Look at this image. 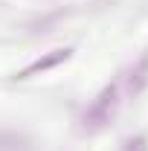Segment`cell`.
Listing matches in <instances>:
<instances>
[{
	"instance_id": "cell-1",
	"label": "cell",
	"mask_w": 148,
	"mask_h": 151,
	"mask_svg": "<svg viewBox=\"0 0 148 151\" xmlns=\"http://www.w3.org/2000/svg\"><path fill=\"white\" fill-rule=\"evenodd\" d=\"M119 96H122L119 81L105 84V87L99 90V96L84 108L81 119H78V131L90 137V134H99V131H105V128H111L113 119H116V113H119V105H122Z\"/></svg>"
},
{
	"instance_id": "cell-3",
	"label": "cell",
	"mask_w": 148,
	"mask_h": 151,
	"mask_svg": "<svg viewBox=\"0 0 148 151\" xmlns=\"http://www.w3.org/2000/svg\"><path fill=\"white\" fill-rule=\"evenodd\" d=\"M148 87V52L139 55V61H134V67L125 76V93L128 96H139Z\"/></svg>"
},
{
	"instance_id": "cell-2",
	"label": "cell",
	"mask_w": 148,
	"mask_h": 151,
	"mask_svg": "<svg viewBox=\"0 0 148 151\" xmlns=\"http://www.w3.org/2000/svg\"><path fill=\"white\" fill-rule=\"evenodd\" d=\"M73 55H75V47H55V50L38 55L35 61H29V64H26L23 70H18L12 78H15V81H26V78L44 76V73H50V70H55V67H61V64H67Z\"/></svg>"
},
{
	"instance_id": "cell-4",
	"label": "cell",
	"mask_w": 148,
	"mask_h": 151,
	"mask_svg": "<svg viewBox=\"0 0 148 151\" xmlns=\"http://www.w3.org/2000/svg\"><path fill=\"white\" fill-rule=\"evenodd\" d=\"M122 151H148V137H145V134H137V137L125 139Z\"/></svg>"
}]
</instances>
